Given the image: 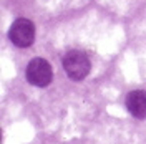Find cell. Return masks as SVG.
<instances>
[{
	"label": "cell",
	"instance_id": "obj_2",
	"mask_svg": "<svg viewBox=\"0 0 146 144\" xmlns=\"http://www.w3.org/2000/svg\"><path fill=\"white\" fill-rule=\"evenodd\" d=\"M9 38L12 40V43L15 46L27 48L35 40V25L27 18H18L10 27Z\"/></svg>",
	"mask_w": 146,
	"mask_h": 144
},
{
	"label": "cell",
	"instance_id": "obj_4",
	"mask_svg": "<svg viewBox=\"0 0 146 144\" xmlns=\"http://www.w3.org/2000/svg\"><path fill=\"white\" fill-rule=\"evenodd\" d=\"M125 104H126V109L129 111L131 116L138 118V119H145L146 118V91L145 90L129 91Z\"/></svg>",
	"mask_w": 146,
	"mask_h": 144
},
{
	"label": "cell",
	"instance_id": "obj_1",
	"mask_svg": "<svg viewBox=\"0 0 146 144\" xmlns=\"http://www.w3.org/2000/svg\"><path fill=\"white\" fill-rule=\"evenodd\" d=\"M63 68L66 75L75 81H82L83 78L88 76L90 73V60L88 56L83 53V52H78V50H73V52H68V53L63 56Z\"/></svg>",
	"mask_w": 146,
	"mask_h": 144
},
{
	"label": "cell",
	"instance_id": "obj_3",
	"mask_svg": "<svg viewBox=\"0 0 146 144\" xmlns=\"http://www.w3.org/2000/svg\"><path fill=\"white\" fill-rule=\"evenodd\" d=\"M52 66L50 63L43 60V58H33L27 66V80L28 83H32L33 86L38 88H45L50 85L52 81Z\"/></svg>",
	"mask_w": 146,
	"mask_h": 144
}]
</instances>
